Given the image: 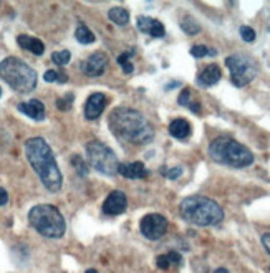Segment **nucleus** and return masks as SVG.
<instances>
[{
	"instance_id": "16",
	"label": "nucleus",
	"mask_w": 270,
	"mask_h": 273,
	"mask_svg": "<svg viewBox=\"0 0 270 273\" xmlns=\"http://www.w3.org/2000/svg\"><path fill=\"white\" fill-rule=\"evenodd\" d=\"M222 78V71L219 68L217 65H209L208 68H204L199 73V77H197V83H199L201 86H214L219 79Z\"/></svg>"
},
{
	"instance_id": "34",
	"label": "nucleus",
	"mask_w": 270,
	"mask_h": 273,
	"mask_svg": "<svg viewBox=\"0 0 270 273\" xmlns=\"http://www.w3.org/2000/svg\"><path fill=\"white\" fill-rule=\"evenodd\" d=\"M262 245L265 247V250L270 254V234H265L262 235Z\"/></svg>"
},
{
	"instance_id": "26",
	"label": "nucleus",
	"mask_w": 270,
	"mask_h": 273,
	"mask_svg": "<svg viewBox=\"0 0 270 273\" xmlns=\"http://www.w3.org/2000/svg\"><path fill=\"white\" fill-rule=\"evenodd\" d=\"M208 53H209V48L204 47V45H196V47L191 48V55L194 58H202V57H206Z\"/></svg>"
},
{
	"instance_id": "12",
	"label": "nucleus",
	"mask_w": 270,
	"mask_h": 273,
	"mask_svg": "<svg viewBox=\"0 0 270 273\" xmlns=\"http://www.w3.org/2000/svg\"><path fill=\"white\" fill-rule=\"evenodd\" d=\"M106 103H108V99L103 93H93L85 103V117L86 119H90V121L98 119V117L101 116V113L104 111V108H106Z\"/></svg>"
},
{
	"instance_id": "4",
	"label": "nucleus",
	"mask_w": 270,
	"mask_h": 273,
	"mask_svg": "<svg viewBox=\"0 0 270 273\" xmlns=\"http://www.w3.org/2000/svg\"><path fill=\"white\" fill-rule=\"evenodd\" d=\"M0 77L17 93H30L37 88V71L17 57H7L0 61Z\"/></svg>"
},
{
	"instance_id": "9",
	"label": "nucleus",
	"mask_w": 270,
	"mask_h": 273,
	"mask_svg": "<svg viewBox=\"0 0 270 273\" xmlns=\"http://www.w3.org/2000/svg\"><path fill=\"white\" fill-rule=\"evenodd\" d=\"M139 230L149 240H159L167 232V218L161 214H147L139 222Z\"/></svg>"
},
{
	"instance_id": "31",
	"label": "nucleus",
	"mask_w": 270,
	"mask_h": 273,
	"mask_svg": "<svg viewBox=\"0 0 270 273\" xmlns=\"http://www.w3.org/2000/svg\"><path fill=\"white\" fill-rule=\"evenodd\" d=\"M167 258H169V262L174 263V265H181V263H183V258H181V255L178 252H169V254H167Z\"/></svg>"
},
{
	"instance_id": "21",
	"label": "nucleus",
	"mask_w": 270,
	"mask_h": 273,
	"mask_svg": "<svg viewBox=\"0 0 270 273\" xmlns=\"http://www.w3.org/2000/svg\"><path fill=\"white\" fill-rule=\"evenodd\" d=\"M181 28H183L187 35H197V33L201 32L199 22H197L196 19H192V17H186V19H183V22H181Z\"/></svg>"
},
{
	"instance_id": "13",
	"label": "nucleus",
	"mask_w": 270,
	"mask_h": 273,
	"mask_svg": "<svg viewBox=\"0 0 270 273\" xmlns=\"http://www.w3.org/2000/svg\"><path fill=\"white\" fill-rule=\"evenodd\" d=\"M138 28L141 30L143 33H147V35L154 37V39H161L164 37V25L159 22V20L156 19H151V17H139L138 19Z\"/></svg>"
},
{
	"instance_id": "39",
	"label": "nucleus",
	"mask_w": 270,
	"mask_h": 273,
	"mask_svg": "<svg viewBox=\"0 0 270 273\" xmlns=\"http://www.w3.org/2000/svg\"><path fill=\"white\" fill-rule=\"evenodd\" d=\"M214 273H229V272H227L226 268H217V270L214 272Z\"/></svg>"
},
{
	"instance_id": "19",
	"label": "nucleus",
	"mask_w": 270,
	"mask_h": 273,
	"mask_svg": "<svg viewBox=\"0 0 270 273\" xmlns=\"http://www.w3.org/2000/svg\"><path fill=\"white\" fill-rule=\"evenodd\" d=\"M75 39H77L80 43H83V45H90V43H95V41H96L95 33H93L90 28H88L86 25H83V23H80L77 27V30H75Z\"/></svg>"
},
{
	"instance_id": "5",
	"label": "nucleus",
	"mask_w": 270,
	"mask_h": 273,
	"mask_svg": "<svg viewBox=\"0 0 270 273\" xmlns=\"http://www.w3.org/2000/svg\"><path fill=\"white\" fill-rule=\"evenodd\" d=\"M28 222L40 235L46 238H62L65 235V217L55 205L40 204L28 212Z\"/></svg>"
},
{
	"instance_id": "14",
	"label": "nucleus",
	"mask_w": 270,
	"mask_h": 273,
	"mask_svg": "<svg viewBox=\"0 0 270 273\" xmlns=\"http://www.w3.org/2000/svg\"><path fill=\"white\" fill-rule=\"evenodd\" d=\"M17 109L35 121L45 119V104L42 103L40 99H30V101H27V103H20L19 106H17Z\"/></svg>"
},
{
	"instance_id": "36",
	"label": "nucleus",
	"mask_w": 270,
	"mask_h": 273,
	"mask_svg": "<svg viewBox=\"0 0 270 273\" xmlns=\"http://www.w3.org/2000/svg\"><path fill=\"white\" fill-rule=\"evenodd\" d=\"M189 108H191V111H192V113H199V111H201L199 103H191V104H189Z\"/></svg>"
},
{
	"instance_id": "35",
	"label": "nucleus",
	"mask_w": 270,
	"mask_h": 273,
	"mask_svg": "<svg viewBox=\"0 0 270 273\" xmlns=\"http://www.w3.org/2000/svg\"><path fill=\"white\" fill-rule=\"evenodd\" d=\"M121 66H123V73H126V75L133 73V70H134V66L131 65V61L125 63V65H121Z\"/></svg>"
},
{
	"instance_id": "30",
	"label": "nucleus",
	"mask_w": 270,
	"mask_h": 273,
	"mask_svg": "<svg viewBox=\"0 0 270 273\" xmlns=\"http://www.w3.org/2000/svg\"><path fill=\"white\" fill-rule=\"evenodd\" d=\"M43 79L46 83H53V81H58V71L55 70H48L46 73L43 75Z\"/></svg>"
},
{
	"instance_id": "6",
	"label": "nucleus",
	"mask_w": 270,
	"mask_h": 273,
	"mask_svg": "<svg viewBox=\"0 0 270 273\" xmlns=\"http://www.w3.org/2000/svg\"><path fill=\"white\" fill-rule=\"evenodd\" d=\"M209 156L216 162L230 167H247L254 162V154L240 142L230 137H217L209 144Z\"/></svg>"
},
{
	"instance_id": "18",
	"label": "nucleus",
	"mask_w": 270,
	"mask_h": 273,
	"mask_svg": "<svg viewBox=\"0 0 270 273\" xmlns=\"http://www.w3.org/2000/svg\"><path fill=\"white\" fill-rule=\"evenodd\" d=\"M169 134L176 139H186V137L191 136V124L186 119H174L169 124Z\"/></svg>"
},
{
	"instance_id": "8",
	"label": "nucleus",
	"mask_w": 270,
	"mask_h": 273,
	"mask_svg": "<svg viewBox=\"0 0 270 273\" xmlns=\"http://www.w3.org/2000/svg\"><path fill=\"white\" fill-rule=\"evenodd\" d=\"M226 65L230 71V81L234 86L242 88L257 77V63L254 58L242 53H235L226 58Z\"/></svg>"
},
{
	"instance_id": "27",
	"label": "nucleus",
	"mask_w": 270,
	"mask_h": 273,
	"mask_svg": "<svg viewBox=\"0 0 270 273\" xmlns=\"http://www.w3.org/2000/svg\"><path fill=\"white\" fill-rule=\"evenodd\" d=\"M156 263H158V267L161 268V270H167V268L171 267V262H169V258H167V255H159V257L156 258Z\"/></svg>"
},
{
	"instance_id": "33",
	"label": "nucleus",
	"mask_w": 270,
	"mask_h": 273,
	"mask_svg": "<svg viewBox=\"0 0 270 273\" xmlns=\"http://www.w3.org/2000/svg\"><path fill=\"white\" fill-rule=\"evenodd\" d=\"M7 202H8V194H7V191H5V189L0 187V205H5Z\"/></svg>"
},
{
	"instance_id": "1",
	"label": "nucleus",
	"mask_w": 270,
	"mask_h": 273,
	"mask_svg": "<svg viewBox=\"0 0 270 273\" xmlns=\"http://www.w3.org/2000/svg\"><path fill=\"white\" fill-rule=\"evenodd\" d=\"M109 131L126 144H147L154 139V129L145 115L131 108H116L108 119Z\"/></svg>"
},
{
	"instance_id": "11",
	"label": "nucleus",
	"mask_w": 270,
	"mask_h": 273,
	"mask_svg": "<svg viewBox=\"0 0 270 273\" xmlns=\"http://www.w3.org/2000/svg\"><path fill=\"white\" fill-rule=\"evenodd\" d=\"M126 205H128V199L126 194L121 191H113L111 194L106 197L103 204V212L106 215H120L126 211Z\"/></svg>"
},
{
	"instance_id": "20",
	"label": "nucleus",
	"mask_w": 270,
	"mask_h": 273,
	"mask_svg": "<svg viewBox=\"0 0 270 273\" xmlns=\"http://www.w3.org/2000/svg\"><path fill=\"white\" fill-rule=\"evenodd\" d=\"M108 17H109V20H111V22H115L116 25H120V27H123V25H126L129 22L128 10H125V8H121V7L111 8Z\"/></svg>"
},
{
	"instance_id": "32",
	"label": "nucleus",
	"mask_w": 270,
	"mask_h": 273,
	"mask_svg": "<svg viewBox=\"0 0 270 273\" xmlns=\"http://www.w3.org/2000/svg\"><path fill=\"white\" fill-rule=\"evenodd\" d=\"M133 52H126V53H123V55H120V57H118V63H120V65H125V63H128L129 61V58L133 57Z\"/></svg>"
},
{
	"instance_id": "24",
	"label": "nucleus",
	"mask_w": 270,
	"mask_h": 273,
	"mask_svg": "<svg viewBox=\"0 0 270 273\" xmlns=\"http://www.w3.org/2000/svg\"><path fill=\"white\" fill-rule=\"evenodd\" d=\"M73 93H68L65 95L63 98H58L57 99V108L62 109V111H68V109L71 108V103H73Z\"/></svg>"
},
{
	"instance_id": "29",
	"label": "nucleus",
	"mask_w": 270,
	"mask_h": 273,
	"mask_svg": "<svg viewBox=\"0 0 270 273\" xmlns=\"http://www.w3.org/2000/svg\"><path fill=\"white\" fill-rule=\"evenodd\" d=\"M189 96H191V91L186 88V90L181 91V95H179V98H178V103L179 104H183V106H186V104H189Z\"/></svg>"
},
{
	"instance_id": "41",
	"label": "nucleus",
	"mask_w": 270,
	"mask_h": 273,
	"mask_svg": "<svg viewBox=\"0 0 270 273\" xmlns=\"http://www.w3.org/2000/svg\"><path fill=\"white\" fill-rule=\"evenodd\" d=\"M0 96H2V88H0Z\"/></svg>"
},
{
	"instance_id": "40",
	"label": "nucleus",
	"mask_w": 270,
	"mask_h": 273,
	"mask_svg": "<svg viewBox=\"0 0 270 273\" xmlns=\"http://www.w3.org/2000/svg\"><path fill=\"white\" fill-rule=\"evenodd\" d=\"M86 273H98V272H96L95 268H91V270H86Z\"/></svg>"
},
{
	"instance_id": "10",
	"label": "nucleus",
	"mask_w": 270,
	"mask_h": 273,
	"mask_svg": "<svg viewBox=\"0 0 270 273\" xmlns=\"http://www.w3.org/2000/svg\"><path fill=\"white\" fill-rule=\"evenodd\" d=\"M108 57L103 52H96L90 55L82 65V70L86 77H101L108 68Z\"/></svg>"
},
{
	"instance_id": "28",
	"label": "nucleus",
	"mask_w": 270,
	"mask_h": 273,
	"mask_svg": "<svg viewBox=\"0 0 270 273\" xmlns=\"http://www.w3.org/2000/svg\"><path fill=\"white\" fill-rule=\"evenodd\" d=\"M181 174H183V167H172V169H169L166 172L167 179H171V180L181 177Z\"/></svg>"
},
{
	"instance_id": "37",
	"label": "nucleus",
	"mask_w": 270,
	"mask_h": 273,
	"mask_svg": "<svg viewBox=\"0 0 270 273\" xmlns=\"http://www.w3.org/2000/svg\"><path fill=\"white\" fill-rule=\"evenodd\" d=\"M66 81H68L66 73H58V83H66Z\"/></svg>"
},
{
	"instance_id": "2",
	"label": "nucleus",
	"mask_w": 270,
	"mask_h": 273,
	"mask_svg": "<svg viewBox=\"0 0 270 273\" xmlns=\"http://www.w3.org/2000/svg\"><path fill=\"white\" fill-rule=\"evenodd\" d=\"M25 154L40 177L42 184L48 189L50 192H58L63 186V176L58 169L57 159L52 148L46 144L43 137H30L25 142Z\"/></svg>"
},
{
	"instance_id": "7",
	"label": "nucleus",
	"mask_w": 270,
	"mask_h": 273,
	"mask_svg": "<svg viewBox=\"0 0 270 273\" xmlns=\"http://www.w3.org/2000/svg\"><path fill=\"white\" fill-rule=\"evenodd\" d=\"M85 151H86L88 164H90L95 171H98L100 174L109 176V177L118 174L120 161H118V156L115 154V151L109 148V146L100 141H90L86 144Z\"/></svg>"
},
{
	"instance_id": "3",
	"label": "nucleus",
	"mask_w": 270,
	"mask_h": 273,
	"mask_svg": "<svg viewBox=\"0 0 270 273\" xmlns=\"http://www.w3.org/2000/svg\"><path fill=\"white\" fill-rule=\"evenodd\" d=\"M179 212L186 222L197 227L217 225L224 218V211L221 209V205L202 195H191L181 200Z\"/></svg>"
},
{
	"instance_id": "22",
	"label": "nucleus",
	"mask_w": 270,
	"mask_h": 273,
	"mask_svg": "<svg viewBox=\"0 0 270 273\" xmlns=\"http://www.w3.org/2000/svg\"><path fill=\"white\" fill-rule=\"evenodd\" d=\"M70 58H71V53L68 52V50H62V52H55L52 55V60L55 65H58V66H65L66 63L70 61Z\"/></svg>"
},
{
	"instance_id": "25",
	"label": "nucleus",
	"mask_w": 270,
	"mask_h": 273,
	"mask_svg": "<svg viewBox=\"0 0 270 273\" xmlns=\"http://www.w3.org/2000/svg\"><path fill=\"white\" fill-rule=\"evenodd\" d=\"M240 37H242V40L244 41H254L255 40V32H254V28H250V27H247V25H244V27H240Z\"/></svg>"
},
{
	"instance_id": "23",
	"label": "nucleus",
	"mask_w": 270,
	"mask_h": 273,
	"mask_svg": "<svg viewBox=\"0 0 270 273\" xmlns=\"http://www.w3.org/2000/svg\"><path fill=\"white\" fill-rule=\"evenodd\" d=\"M71 164H73L75 171L78 172V176H82V177H86V176H88V166H86V162L83 161V157L73 156V157H71Z\"/></svg>"
},
{
	"instance_id": "17",
	"label": "nucleus",
	"mask_w": 270,
	"mask_h": 273,
	"mask_svg": "<svg viewBox=\"0 0 270 273\" xmlns=\"http://www.w3.org/2000/svg\"><path fill=\"white\" fill-rule=\"evenodd\" d=\"M17 43H19L20 48L23 50H28V52H32L33 55H37V57H40V55H43L45 52V45L43 41L35 39V37H28V35H19L17 37Z\"/></svg>"
},
{
	"instance_id": "38",
	"label": "nucleus",
	"mask_w": 270,
	"mask_h": 273,
	"mask_svg": "<svg viewBox=\"0 0 270 273\" xmlns=\"http://www.w3.org/2000/svg\"><path fill=\"white\" fill-rule=\"evenodd\" d=\"M208 55H210V57H216L217 52H216V50H214V48H209V53H208Z\"/></svg>"
},
{
	"instance_id": "15",
	"label": "nucleus",
	"mask_w": 270,
	"mask_h": 273,
	"mask_svg": "<svg viewBox=\"0 0 270 273\" xmlns=\"http://www.w3.org/2000/svg\"><path fill=\"white\" fill-rule=\"evenodd\" d=\"M118 174L123 176L126 179H145L147 176V171L143 162H131V164H120Z\"/></svg>"
}]
</instances>
